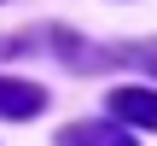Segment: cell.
Returning a JSON list of instances; mask_svg holds the SVG:
<instances>
[{
    "instance_id": "cell-2",
    "label": "cell",
    "mask_w": 157,
    "mask_h": 146,
    "mask_svg": "<svg viewBox=\"0 0 157 146\" xmlns=\"http://www.w3.org/2000/svg\"><path fill=\"white\" fill-rule=\"evenodd\" d=\"M41 111H47V88L41 82L0 76V117H41Z\"/></svg>"
},
{
    "instance_id": "cell-3",
    "label": "cell",
    "mask_w": 157,
    "mask_h": 146,
    "mask_svg": "<svg viewBox=\"0 0 157 146\" xmlns=\"http://www.w3.org/2000/svg\"><path fill=\"white\" fill-rule=\"evenodd\" d=\"M58 146H134V135L117 123H70L58 135Z\"/></svg>"
},
{
    "instance_id": "cell-4",
    "label": "cell",
    "mask_w": 157,
    "mask_h": 146,
    "mask_svg": "<svg viewBox=\"0 0 157 146\" xmlns=\"http://www.w3.org/2000/svg\"><path fill=\"white\" fill-rule=\"evenodd\" d=\"M122 59H128V64H146V70L157 76V41H128V47H122Z\"/></svg>"
},
{
    "instance_id": "cell-1",
    "label": "cell",
    "mask_w": 157,
    "mask_h": 146,
    "mask_svg": "<svg viewBox=\"0 0 157 146\" xmlns=\"http://www.w3.org/2000/svg\"><path fill=\"white\" fill-rule=\"evenodd\" d=\"M111 123H134V129H157V94L151 88H117L111 99Z\"/></svg>"
}]
</instances>
